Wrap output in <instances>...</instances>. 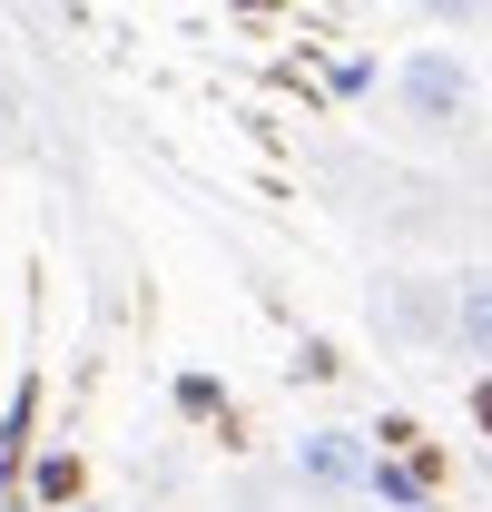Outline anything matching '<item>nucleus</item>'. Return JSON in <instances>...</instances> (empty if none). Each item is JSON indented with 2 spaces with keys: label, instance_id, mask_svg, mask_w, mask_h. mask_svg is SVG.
<instances>
[{
  "label": "nucleus",
  "instance_id": "f257e3e1",
  "mask_svg": "<svg viewBox=\"0 0 492 512\" xmlns=\"http://www.w3.org/2000/svg\"><path fill=\"white\" fill-rule=\"evenodd\" d=\"M394 109H404L414 138H463V128L483 119V69L463 60L453 40H414L394 60Z\"/></svg>",
  "mask_w": 492,
  "mask_h": 512
},
{
  "label": "nucleus",
  "instance_id": "f03ea898",
  "mask_svg": "<svg viewBox=\"0 0 492 512\" xmlns=\"http://www.w3.org/2000/svg\"><path fill=\"white\" fill-rule=\"evenodd\" d=\"M286 463H296V483H306L315 503H355V493H365V473H374V444L355 434V424H306Z\"/></svg>",
  "mask_w": 492,
  "mask_h": 512
},
{
  "label": "nucleus",
  "instance_id": "7ed1b4c3",
  "mask_svg": "<svg viewBox=\"0 0 492 512\" xmlns=\"http://www.w3.org/2000/svg\"><path fill=\"white\" fill-rule=\"evenodd\" d=\"M443 345L463 365H492V266H463L443 286Z\"/></svg>",
  "mask_w": 492,
  "mask_h": 512
},
{
  "label": "nucleus",
  "instance_id": "20e7f679",
  "mask_svg": "<svg viewBox=\"0 0 492 512\" xmlns=\"http://www.w3.org/2000/svg\"><path fill=\"white\" fill-rule=\"evenodd\" d=\"M483 10H492V0H424V20H433V30H473Z\"/></svg>",
  "mask_w": 492,
  "mask_h": 512
}]
</instances>
